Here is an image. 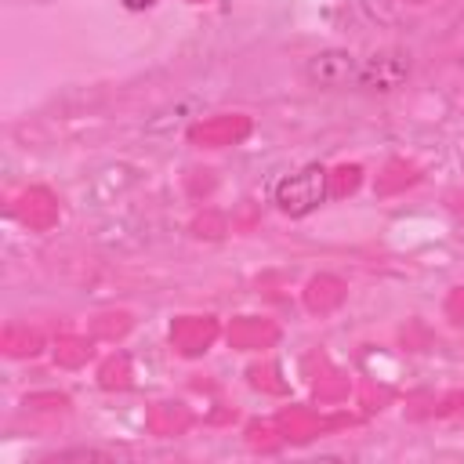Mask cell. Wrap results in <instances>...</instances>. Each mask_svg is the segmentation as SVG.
<instances>
[{
	"instance_id": "cell-1",
	"label": "cell",
	"mask_w": 464,
	"mask_h": 464,
	"mask_svg": "<svg viewBox=\"0 0 464 464\" xmlns=\"http://www.w3.org/2000/svg\"><path fill=\"white\" fill-rule=\"evenodd\" d=\"M326 192H330V174L326 167L319 163H308L294 174H286L279 185H276V207L290 218H304L312 214L319 203H326Z\"/></svg>"
},
{
	"instance_id": "cell-2",
	"label": "cell",
	"mask_w": 464,
	"mask_h": 464,
	"mask_svg": "<svg viewBox=\"0 0 464 464\" xmlns=\"http://www.w3.org/2000/svg\"><path fill=\"white\" fill-rule=\"evenodd\" d=\"M359 65L362 62L352 51L330 47V51H319L304 62V76H308V83H315L323 91H348L359 83Z\"/></svg>"
},
{
	"instance_id": "cell-3",
	"label": "cell",
	"mask_w": 464,
	"mask_h": 464,
	"mask_svg": "<svg viewBox=\"0 0 464 464\" xmlns=\"http://www.w3.org/2000/svg\"><path fill=\"white\" fill-rule=\"evenodd\" d=\"M410 76V62L399 51H381L359 65V91H395Z\"/></svg>"
},
{
	"instance_id": "cell-4",
	"label": "cell",
	"mask_w": 464,
	"mask_h": 464,
	"mask_svg": "<svg viewBox=\"0 0 464 464\" xmlns=\"http://www.w3.org/2000/svg\"><path fill=\"white\" fill-rule=\"evenodd\" d=\"M156 0H123V7L127 11H145V7H152Z\"/></svg>"
}]
</instances>
